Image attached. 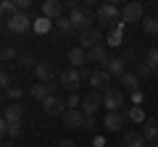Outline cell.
Segmentation results:
<instances>
[{"label":"cell","instance_id":"cell-18","mask_svg":"<svg viewBox=\"0 0 158 147\" xmlns=\"http://www.w3.org/2000/svg\"><path fill=\"white\" fill-rule=\"evenodd\" d=\"M3 118H6L8 126H11V124H24V108L21 105H8Z\"/></svg>","mask_w":158,"mask_h":147},{"label":"cell","instance_id":"cell-42","mask_svg":"<svg viewBox=\"0 0 158 147\" xmlns=\"http://www.w3.org/2000/svg\"><path fill=\"white\" fill-rule=\"evenodd\" d=\"M3 147H16V145H13V142H6V145H3Z\"/></svg>","mask_w":158,"mask_h":147},{"label":"cell","instance_id":"cell-8","mask_svg":"<svg viewBox=\"0 0 158 147\" xmlns=\"http://www.w3.org/2000/svg\"><path fill=\"white\" fill-rule=\"evenodd\" d=\"M111 74L103 68V71H92V76H90V84H92V89L95 92H108L111 89Z\"/></svg>","mask_w":158,"mask_h":147},{"label":"cell","instance_id":"cell-33","mask_svg":"<svg viewBox=\"0 0 158 147\" xmlns=\"http://www.w3.org/2000/svg\"><path fill=\"white\" fill-rule=\"evenodd\" d=\"M21 126L24 124H11V126H8V137H19V134H21Z\"/></svg>","mask_w":158,"mask_h":147},{"label":"cell","instance_id":"cell-7","mask_svg":"<svg viewBox=\"0 0 158 147\" xmlns=\"http://www.w3.org/2000/svg\"><path fill=\"white\" fill-rule=\"evenodd\" d=\"M42 110H45L48 116H53V118H58V116L66 113V100L58 97V95H50L45 102H42Z\"/></svg>","mask_w":158,"mask_h":147},{"label":"cell","instance_id":"cell-25","mask_svg":"<svg viewBox=\"0 0 158 147\" xmlns=\"http://www.w3.org/2000/svg\"><path fill=\"white\" fill-rule=\"evenodd\" d=\"M142 29L148 34H158V16H145L142 18Z\"/></svg>","mask_w":158,"mask_h":147},{"label":"cell","instance_id":"cell-11","mask_svg":"<svg viewBox=\"0 0 158 147\" xmlns=\"http://www.w3.org/2000/svg\"><path fill=\"white\" fill-rule=\"evenodd\" d=\"M66 61H69V68H85V63H87V50H82V47H71V50L66 53Z\"/></svg>","mask_w":158,"mask_h":147},{"label":"cell","instance_id":"cell-44","mask_svg":"<svg viewBox=\"0 0 158 147\" xmlns=\"http://www.w3.org/2000/svg\"><path fill=\"white\" fill-rule=\"evenodd\" d=\"M156 79H158V68H156Z\"/></svg>","mask_w":158,"mask_h":147},{"label":"cell","instance_id":"cell-31","mask_svg":"<svg viewBox=\"0 0 158 147\" xmlns=\"http://www.w3.org/2000/svg\"><path fill=\"white\" fill-rule=\"evenodd\" d=\"M19 66H21V68H34L37 61H34L32 55H19Z\"/></svg>","mask_w":158,"mask_h":147},{"label":"cell","instance_id":"cell-19","mask_svg":"<svg viewBox=\"0 0 158 147\" xmlns=\"http://www.w3.org/2000/svg\"><path fill=\"white\" fill-rule=\"evenodd\" d=\"M103 126H106L108 131H121V126H124V116H121V113H106Z\"/></svg>","mask_w":158,"mask_h":147},{"label":"cell","instance_id":"cell-10","mask_svg":"<svg viewBox=\"0 0 158 147\" xmlns=\"http://www.w3.org/2000/svg\"><path fill=\"white\" fill-rule=\"evenodd\" d=\"M98 108H103V95L92 89L90 95H87L85 100H82V113H85V116H95V110H98Z\"/></svg>","mask_w":158,"mask_h":147},{"label":"cell","instance_id":"cell-12","mask_svg":"<svg viewBox=\"0 0 158 147\" xmlns=\"http://www.w3.org/2000/svg\"><path fill=\"white\" fill-rule=\"evenodd\" d=\"M61 118H63V126H66V129H82V126H85V118H87V116L77 108V110H66Z\"/></svg>","mask_w":158,"mask_h":147},{"label":"cell","instance_id":"cell-20","mask_svg":"<svg viewBox=\"0 0 158 147\" xmlns=\"http://www.w3.org/2000/svg\"><path fill=\"white\" fill-rule=\"evenodd\" d=\"M124 121H132V124H145V110H142L140 105H132V108H127L124 113Z\"/></svg>","mask_w":158,"mask_h":147},{"label":"cell","instance_id":"cell-16","mask_svg":"<svg viewBox=\"0 0 158 147\" xmlns=\"http://www.w3.org/2000/svg\"><path fill=\"white\" fill-rule=\"evenodd\" d=\"M108 47L106 45H98V47H92V50H87V63H103L106 66V61H108Z\"/></svg>","mask_w":158,"mask_h":147},{"label":"cell","instance_id":"cell-32","mask_svg":"<svg viewBox=\"0 0 158 147\" xmlns=\"http://www.w3.org/2000/svg\"><path fill=\"white\" fill-rule=\"evenodd\" d=\"M77 105H79V95L74 92V95H69V100H66V110H77Z\"/></svg>","mask_w":158,"mask_h":147},{"label":"cell","instance_id":"cell-4","mask_svg":"<svg viewBox=\"0 0 158 147\" xmlns=\"http://www.w3.org/2000/svg\"><path fill=\"white\" fill-rule=\"evenodd\" d=\"M98 45H103V32L98 26H92V29H87V32L79 34V47H82V50H92V47H98Z\"/></svg>","mask_w":158,"mask_h":147},{"label":"cell","instance_id":"cell-6","mask_svg":"<svg viewBox=\"0 0 158 147\" xmlns=\"http://www.w3.org/2000/svg\"><path fill=\"white\" fill-rule=\"evenodd\" d=\"M121 105H124V95H121L118 89L103 92V108H106L108 113H118V110H121Z\"/></svg>","mask_w":158,"mask_h":147},{"label":"cell","instance_id":"cell-3","mask_svg":"<svg viewBox=\"0 0 158 147\" xmlns=\"http://www.w3.org/2000/svg\"><path fill=\"white\" fill-rule=\"evenodd\" d=\"M145 18V8H142V3H127V6H121V24H137Z\"/></svg>","mask_w":158,"mask_h":147},{"label":"cell","instance_id":"cell-34","mask_svg":"<svg viewBox=\"0 0 158 147\" xmlns=\"http://www.w3.org/2000/svg\"><path fill=\"white\" fill-rule=\"evenodd\" d=\"M121 58H124L127 63H135V50H132V47H124V55Z\"/></svg>","mask_w":158,"mask_h":147},{"label":"cell","instance_id":"cell-26","mask_svg":"<svg viewBox=\"0 0 158 147\" xmlns=\"http://www.w3.org/2000/svg\"><path fill=\"white\" fill-rule=\"evenodd\" d=\"M145 63L153 68V71L158 68V47H150V50H148V55H145Z\"/></svg>","mask_w":158,"mask_h":147},{"label":"cell","instance_id":"cell-36","mask_svg":"<svg viewBox=\"0 0 158 147\" xmlns=\"http://www.w3.org/2000/svg\"><path fill=\"white\" fill-rule=\"evenodd\" d=\"M6 134H8V124H6V118L0 116V139H3Z\"/></svg>","mask_w":158,"mask_h":147},{"label":"cell","instance_id":"cell-14","mask_svg":"<svg viewBox=\"0 0 158 147\" xmlns=\"http://www.w3.org/2000/svg\"><path fill=\"white\" fill-rule=\"evenodd\" d=\"M42 16L50 18V21L53 18L58 21V18L63 16V3H58V0H45V3H42Z\"/></svg>","mask_w":158,"mask_h":147},{"label":"cell","instance_id":"cell-30","mask_svg":"<svg viewBox=\"0 0 158 147\" xmlns=\"http://www.w3.org/2000/svg\"><path fill=\"white\" fill-rule=\"evenodd\" d=\"M34 29H37L40 34H45L48 29H50V18H45V16H42V18H34Z\"/></svg>","mask_w":158,"mask_h":147},{"label":"cell","instance_id":"cell-23","mask_svg":"<svg viewBox=\"0 0 158 147\" xmlns=\"http://www.w3.org/2000/svg\"><path fill=\"white\" fill-rule=\"evenodd\" d=\"M121 147H148V142L142 139L140 131H129V134H124V142H121Z\"/></svg>","mask_w":158,"mask_h":147},{"label":"cell","instance_id":"cell-24","mask_svg":"<svg viewBox=\"0 0 158 147\" xmlns=\"http://www.w3.org/2000/svg\"><path fill=\"white\" fill-rule=\"evenodd\" d=\"M34 74H37L40 81H45V84H48V81L53 79V74H56V71H53L50 63H37V66H34Z\"/></svg>","mask_w":158,"mask_h":147},{"label":"cell","instance_id":"cell-27","mask_svg":"<svg viewBox=\"0 0 158 147\" xmlns=\"http://www.w3.org/2000/svg\"><path fill=\"white\" fill-rule=\"evenodd\" d=\"M135 74H137V79H145V76H150V74H153V68L142 61V63H137V66H135Z\"/></svg>","mask_w":158,"mask_h":147},{"label":"cell","instance_id":"cell-43","mask_svg":"<svg viewBox=\"0 0 158 147\" xmlns=\"http://www.w3.org/2000/svg\"><path fill=\"white\" fill-rule=\"evenodd\" d=\"M3 16H6V13H3V6H0V21H3Z\"/></svg>","mask_w":158,"mask_h":147},{"label":"cell","instance_id":"cell-39","mask_svg":"<svg viewBox=\"0 0 158 147\" xmlns=\"http://www.w3.org/2000/svg\"><path fill=\"white\" fill-rule=\"evenodd\" d=\"M142 100V92H132V102H135V105H137V102H140Z\"/></svg>","mask_w":158,"mask_h":147},{"label":"cell","instance_id":"cell-21","mask_svg":"<svg viewBox=\"0 0 158 147\" xmlns=\"http://www.w3.org/2000/svg\"><path fill=\"white\" fill-rule=\"evenodd\" d=\"M118 81L124 84V89H129V92H140V79H137V74H135V71H127L124 76H118Z\"/></svg>","mask_w":158,"mask_h":147},{"label":"cell","instance_id":"cell-45","mask_svg":"<svg viewBox=\"0 0 158 147\" xmlns=\"http://www.w3.org/2000/svg\"><path fill=\"white\" fill-rule=\"evenodd\" d=\"M111 147H121V145H111Z\"/></svg>","mask_w":158,"mask_h":147},{"label":"cell","instance_id":"cell-1","mask_svg":"<svg viewBox=\"0 0 158 147\" xmlns=\"http://www.w3.org/2000/svg\"><path fill=\"white\" fill-rule=\"evenodd\" d=\"M95 18H98V24H100V26L113 29L116 24H121V8H116L113 3H103V6H98Z\"/></svg>","mask_w":158,"mask_h":147},{"label":"cell","instance_id":"cell-35","mask_svg":"<svg viewBox=\"0 0 158 147\" xmlns=\"http://www.w3.org/2000/svg\"><path fill=\"white\" fill-rule=\"evenodd\" d=\"M8 97H11V100H19V97H21V89H19V87H11V89H8Z\"/></svg>","mask_w":158,"mask_h":147},{"label":"cell","instance_id":"cell-9","mask_svg":"<svg viewBox=\"0 0 158 147\" xmlns=\"http://www.w3.org/2000/svg\"><path fill=\"white\" fill-rule=\"evenodd\" d=\"M8 29H11V32H16V34H21V32H27L29 26H32V18L27 16V13H13V16H8Z\"/></svg>","mask_w":158,"mask_h":147},{"label":"cell","instance_id":"cell-2","mask_svg":"<svg viewBox=\"0 0 158 147\" xmlns=\"http://www.w3.org/2000/svg\"><path fill=\"white\" fill-rule=\"evenodd\" d=\"M69 21H71L74 32H87V29H92V13H90V6H77L71 8V13H69Z\"/></svg>","mask_w":158,"mask_h":147},{"label":"cell","instance_id":"cell-5","mask_svg":"<svg viewBox=\"0 0 158 147\" xmlns=\"http://www.w3.org/2000/svg\"><path fill=\"white\" fill-rule=\"evenodd\" d=\"M79 81H82V79H79V71H77V68H63V71L58 74V84H61L63 89H69L71 95L79 89Z\"/></svg>","mask_w":158,"mask_h":147},{"label":"cell","instance_id":"cell-15","mask_svg":"<svg viewBox=\"0 0 158 147\" xmlns=\"http://www.w3.org/2000/svg\"><path fill=\"white\" fill-rule=\"evenodd\" d=\"M103 68H106L111 76H124V74H127V61L121 55H118V58H108Z\"/></svg>","mask_w":158,"mask_h":147},{"label":"cell","instance_id":"cell-40","mask_svg":"<svg viewBox=\"0 0 158 147\" xmlns=\"http://www.w3.org/2000/svg\"><path fill=\"white\" fill-rule=\"evenodd\" d=\"M85 126H95V116H87V118H85Z\"/></svg>","mask_w":158,"mask_h":147},{"label":"cell","instance_id":"cell-13","mask_svg":"<svg viewBox=\"0 0 158 147\" xmlns=\"http://www.w3.org/2000/svg\"><path fill=\"white\" fill-rule=\"evenodd\" d=\"M53 92H56V84H53V81H48V84H45V81H37V84L32 87V97L40 100V102H45Z\"/></svg>","mask_w":158,"mask_h":147},{"label":"cell","instance_id":"cell-37","mask_svg":"<svg viewBox=\"0 0 158 147\" xmlns=\"http://www.w3.org/2000/svg\"><path fill=\"white\" fill-rule=\"evenodd\" d=\"M8 81H11V79H8V74L0 71V89H3V87H8Z\"/></svg>","mask_w":158,"mask_h":147},{"label":"cell","instance_id":"cell-29","mask_svg":"<svg viewBox=\"0 0 158 147\" xmlns=\"http://www.w3.org/2000/svg\"><path fill=\"white\" fill-rule=\"evenodd\" d=\"M56 24H58V29H61L63 34H71V32H74V26H71V21H69V16H61Z\"/></svg>","mask_w":158,"mask_h":147},{"label":"cell","instance_id":"cell-38","mask_svg":"<svg viewBox=\"0 0 158 147\" xmlns=\"http://www.w3.org/2000/svg\"><path fill=\"white\" fill-rule=\"evenodd\" d=\"M58 147H77V145H74L71 139H61V142H58Z\"/></svg>","mask_w":158,"mask_h":147},{"label":"cell","instance_id":"cell-41","mask_svg":"<svg viewBox=\"0 0 158 147\" xmlns=\"http://www.w3.org/2000/svg\"><path fill=\"white\" fill-rule=\"evenodd\" d=\"M148 147H158V142H148Z\"/></svg>","mask_w":158,"mask_h":147},{"label":"cell","instance_id":"cell-28","mask_svg":"<svg viewBox=\"0 0 158 147\" xmlns=\"http://www.w3.org/2000/svg\"><path fill=\"white\" fill-rule=\"evenodd\" d=\"M13 58L19 61V53H16V47H0V61H13Z\"/></svg>","mask_w":158,"mask_h":147},{"label":"cell","instance_id":"cell-17","mask_svg":"<svg viewBox=\"0 0 158 147\" xmlns=\"http://www.w3.org/2000/svg\"><path fill=\"white\" fill-rule=\"evenodd\" d=\"M140 134H142V139H145V142H156L158 139V121L156 118H145Z\"/></svg>","mask_w":158,"mask_h":147},{"label":"cell","instance_id":"cell-22","mask_svg":"<svg viewBox=\"0 0 158 147\" xmlns=\"http://www.w3.org/2000/svg\"><path fill=\"white\" fill-rule=\"evenodd\" d=\"M108 45H113V47H118L121 42H124V24H116L113 29H108Z\"/></svg>","mask_w":158,"mask_h":147}]
</instances>
